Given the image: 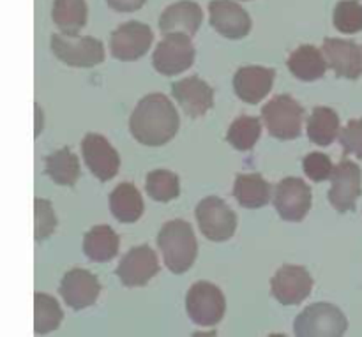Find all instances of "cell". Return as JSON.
Returning <instances> with one entry per match:
<instances>
[{
	"mask_svg": "<svg viewBox=\"0 0 362 337\" xmlns=\"http://www.w3.org/2000/svg\"><path fill=\"white\" fill-rule=\"evenodd\" d=\"M179 113L165 94H148L133 110L129 131L136 141L147 147L168 143L179 131Z\"/></svg>",
	"mask_w": 362,
	"mask_h": 337,
	"instance_id": "6da1fadb",
	"label": "cell"
},
{
	"mask_svg": "<svg viewBox=\"0 0 362 337\" xmlns=\"http://www.w3.org/2000/svg\"><path fill=\"white\" fill-rule=\"evenodd\" d=\"M158 246L163 253L166 268L173 274H184L193 267L198 254V242L193 226L182 219H173L163 225L158 233Z\"/></svg>",
	"mask_w": 362,
	"mask_h": 337,
	"instance_id": "7a4b0ae2",
	"label": "cell"
},
{
	"mask_svg": "<svg viewBox=\"0 0 362 337\" xmlns=\"http://www.w3.org/2000/svg\"><path fill=\"white\" fill-rule=\"evenodd\" d=\"M304 108L292 95L279 94L262 108V120L269 134L278 140H296L300 136L304 122Z\"/></svg>",
	"mask_w": 362,
	"mask_h": 337,
	"instance_id": "3957f363",
	"label": "cell"
},
{
	"mask_svg": "<svg viewBox=\"0 0 362 337\" xmlns=\"http://www.w3.org/2000/svg\"><path fill=\"white\" fill-rule=\"evenodd\" d=\"M349 329L345 314L339 307L327 302H317L308 306L293 321V332L300 337H338Z\"/></svg>",
	"mask_w": 362,
	"mask_h": 337,
	"instance_id": "277c9868",
	"label": "cell"
},
{
	"mask_svg": "<svg viewBox=\"0 0 362 337\" xmlns=\"http://www.w3.org/2000/svg\"><path fill=\"white\" fill-rule=\"evenodd\" d=\"M52 52L60 62L71 67H94L105 60V46L99 39L85 35H52Z\"/></svg>",
	"mask_w": 362,
	"mask_h": 337,
	"instance_id": "5b68a950",
	"label": "cell"
},
{
	"mask_svg": "<svg viewBox=\"0 0 362 337\" xmlns=\"http://www.w3.org/2000/svg\"><path fill=\"white\" fill-rule=\"evenodd\" d=\"M186 309L191 320L200 327H212L223 320L226 300L223 292L212 283H194L186 297Z\"/></svg>",
	"mask_w": 362,
	"mask_h": 337,
	"instance_id": "8992f818",
	"label": "cell"
},
{
	"mask_svg": "<svg viewBox=\"0 0 362 337\" xmlns=\"http://www.w3.org/2000/svg\"><path fill=\"white\" fill-rule=\"evenodd\" d=\"M194 62V46L191 35L172 32L163 37L152 55V66L165 76H175L189 69Z\"/></svg>",
	"mask_w": 362,
	"mask_h": 337,
	"instance_id": "52a82bcc",
	"label": "cell"
},
{
	"mask_svg": "<svg viewBox=\"0 0 362 337\" xmlns=\"http://www.w3.org/2000/svg\"><path fill=\"white\" fill-rule=\"evenodd\" d=\"M200 232L212 242H225L232 239L237 228V215L221 198L207 196L198 203L197 211Z\"/></svg>",
	"mask_w": 362,
	"mask_h": 337,
	"instance_id": "ba28073f",
	"label": "cell"
},
{
	"mask_svg": "<svg viewBox=\"0 0 362 337\" xmlns=\"http://www.w3.org/2000/svg\"><path fill=\"white\" fill-rule=\"evenodd\" d=\"M311 201H313L311 187L303 179L286 177L276 184L272 203L283 221H303L310 212Z\"/></svg>",
	"mask_w": 362,
	"mask_h": 337,
	"instance_id": "9c48e42d",
	"label": "cell"
},
{
	"mask_svg": "<svg viewBox=\"0 0 362 337\" xmlns=\"http://www.w3.org/2000/svg\"><path fill=\"white\" fill-rule=\"evenodd\" d=\"M152 39H154V34L147 23L134 20L126 21L119 25L110 35V49L117 60L134 62L148 52Z\"/></svg>",
	"mask_w": 362,
	"mask_h": 337,
	"instance_id": "30bf717a",
	"label": "cell"
},
{
	"mask_svg": "<svg viewBox=\"0 0 362 337\" xmlns=\"http://www.w3.org/2000/svg\"><path fill=\"white\" fill-rule=\"evenodd\" d=\"M115 274L127 288L145 286L154 276L159 274L158 254L147 244L133 247L120 258Z\"/></svg>",
	"mask_w": 362,
	"mask_h": 337,
	"instance_id": "8fae6325",
	"label": "cell"
},
{
	"mask_svg": "<svg viewBox=\"0 0 362 337\" xmlns=\"http://www.w3.org/2000/svg\"><path fill=\"white\" fill-rule=\"evenodd\" d=\"M361 168L350 159H343L338 166H334V172L331 175V191H329V201L332 207L339 212L356 211L357 198L361 196Z\"/></svg>",
	"mask_w": 362,
	"mask_h": 337,
	"instance_id": "7c38bea8",
	"label": "cell"
},
{
	"mask_svg": "<svg viewBox=\"0 0 362 337\" xmlns=\"http://www.w3.org/2000/svg\"><path fill=\"white\" fill-rule=\"evenodd\" d=\"M313 279L304 267L283 265L271 279V292L283 306H297L310 297Z\"/></svg>",
	"mask_w": 362,
	"mask_h": 337,
	"instance_id": "4fadbf2b",
	"label": "cell"
},
{
	"mask_svg": "<svg viewBox=\"0 0 362 337\" xmlns=\"http://www.w3.org/2000/svg\"><path fill=\"white\" fill-rule=\"evenodd\" d=\"M81 154H83L85 165L90 170L92 175L101 180V182H108L119 173V152L101 134H85V138L81 140Z\"/></svg>",
	"mask_w": 362,
	"mask_h": 337,
	"instance_id": "5bb4252c",
	"label": "cell"
},
{
	"mask_svg": "<svg viewBox=\"0 0 362 337\" xmlns=\"http://www.w3.org/2000/svg\"><path fill=\"white\" fill-rule=\"evenodd\" d=\"M59 292L66 306L74 311H80L98 302L101 285L92 272L83 271V268H73L62 278Z\"/></svg>",
	"mask_w": 362,
	"mask_h": 337,
	"instance_id": "9a60e30c",
	"label": "cell"
},
{
	"mask_svg": "<svg viewBox=\"0 0 362 337\" xmlns=\"http://www.w3.org/2000/svg\"><path fill=\"white\" fill-rule=\"evenodd\" d=\"M212 28L226 39H243L251 32V18L240 4L233 0H212L209 4Z\"/></svg>",
	"mask_w": 362,
	"mask_h": 337,
	"instance_id": "2e32d148",
	"label": "cell"
},
{
	"mask_svg": "<svg viewBox=\"0 0 362 337\" xmlns=\"http://www.w3.org/2000/svg\"><path fill=\"white\" fill-rule=\"evenodd\" d=\"M324 55L329 67L338 78L357 80L362 76V46L349 39L327 37L324 41Z\"/></svg>",
	"mask_w": 362,
	"mask_h": 337,
	"instance_id": "e0dca14e",
	"label": "cell"
},
{
	"mask_svg": "<svg viewBox=\"0 0 362 337\" xmlns=\"http://www.w3.org/2000/svg\"><path fill=\"white\" fill-rule=\"evenodd\" d=\"M172 94L191 119L205 115L214 106V90L198 76L184 78L172 83Z\"/></svg>",
	"mask_w": 362,
	"mask_h": 337,
	"instance_id": "ac0fdd59",
	"label": "cell"
},
{
	"mask_svg": "<svg viewBox=\"0 0 362 337\" xmlns=\"http://www.w3.org/2000/svg\"><path fill=\"white\" fill-rule=\"evenodd\" d=\"M276 71L264 66H244L233 76V88L240 101L258 105L272 90Z\"/></svg>",
	"mask_w": 362,
	"mask_h": 337,
	"instance_id": "d6986e66",
	"label": "cell"
},
{
	"mask_svg": "<svg viewBox=\"0 0 362 337\" xmlns=\"http://www.w3.org/2000/svg\"><path fill=\"white\" fill-rule=\"evenodd\" d=\"M204 14L200 6L193 0H179L163 11L159 18V30L161 34H172V32H182L193 37L200 28Z\"/></svg>",
	"mask_w": 362,
	"mask_h": 337,
	"instance_id": "ffe728a7",
	"label": "cell"
},
{
	"mask_svg": "<svg viewBox=\"0 0 362 337\" xmlns=\"http://www.w3.org/2000/svg\"><path fill=\"white\" fill-rule=\"evenodd\" d=\"M141 193L131 182H122L110 193V212L120 223H136L144 215Z\"/></svg>",
	"mask_w": 362,
	"mask_h": 337,
	"instance_id": "44dd1931",
	"label": "cell"
},
{
	"mask_svg": "<svg viewBox=\"0 0 362 337\" xmlns=\"http://www.w3.org/2000/svg\"><path fill=\"white\" fill-rule=\"evenodd\" d=\"M286 66L297 80L315 81L324 76L329 64L317 46L303 45L290 53Z\"/></svg>",
	"mask_w": 362,
	"mask_h": 337,
	"instance_id": "7402d4cb",
	"label": "cell"
},
{
	"mask_svg": "<svg viewBox=\"0 0 362 337\" xmlns=\"http://www.w3.org/2000/svg\"><path fill=\"white\" fill-rule=\"evenodd\" d=\"M233 196L244 208H260L271 201V186L260 173H240L235 177Z\"/></svg>",
	"mask_w": 362,
	"mask_h": 337,
	"instance_id": "603a6c76",
	"label": "cell"
},
{
	"mask_svg": "<svg viewBox=\"0 0 362 337\" xmlns=\"http://www.w3.org/2000/svg\"><path fill=\"white\" fill-rule=\"evenodd\" d=\"M120 239L108 225H99L88 230L83 237V251L88 260L105 264L119 254Z\"/></svg>",
	"mask_w": 362,
	"mask_h": 337,
	"instance_id": "cb8c5ba5",
	"label": "cell"
},
{
	"mask_svg": "<svg viewBox=\"0 0 362 337\" xmlns=\"http://www.w3.org/2000/svg\"><path fill=\"white\" fill-rule=\"evenodd\" d=\"M88 7L85 0H53L52 18L62 34L78 35L87 25Z\"/></svg>",
	"mask_w": 362,
	"mask_h": 337,
	"instance_id": "d4e9b609",
	"label": "cell"
},
{
	"mask_svg": "<svg viewBox=\"0 0 362 337\" xmlns=\"http://www.w3.org/2000/svg\"><path fill=\"white\" fill-rule=\"evenodd\" d=\"M45 173L59 186H74L80 179V162L67 147L46 155Z\"/></svg>",
	"mask_w": 362,
	"mask_h": 337,
	"instance_id": "484cf974",
	"label": "cell"
},
{
	"mask_svg": "<svg viewBox=\"0 0 362 337\" xmlns=\"http://www.w3.org/2000/svg\"><path fill=\"white\" fill-rule=\"evenodd\" d=\"M339 117L327 106H317L308 120V136L313 143L327 147L339 136Z\"/></svg>",
	"mask_w": 362,
	"mask_h": 337,
	"instance_id": "4316f807",
	"label": "cell"
},
{
	"mask_svg": "<svg viewBox=\"0 0 362 337\" xmlns=\"http://www.w3.org/2000/svg\"><path fill=\"white\" fill-rule=\"evenodd\" d=\"M64 313L59 302L48 293H35L34 295V332L37 336L59 329Z\"/></svg>",
	"mask_w": 362,
	"mask_h": 337,
	"instance_id": "83f0119b",
	"label": "cell"
},
{
	"mask_svg": "<svg viewBox=\"0 0 362 337\" xmlns=\"http://www.w3.org/2000/svg\"><path fill=\"white\" fill-rule=\"evenodd\" d=\"M262 134V120L257 117L250 115H240L239 119H235L230 126L228 134H226V140L237 150H251V148L257 145V141L260 140Z\"/></svg>",
	"mask_w": 362,
	"mask_h": 337,
	"instance_id": "f1b7e54d",
	"label": "cell"
},
{
	"mask_svg": "<svg viewBox=\"0 0 362 337\" xmlns=\"http://www.w3.org/2000/svg\"><path fill=\"white\" fill-rule=\"evenodd\" d=\"M145 191H147L152 200L161 201V203L175 200L180 194L179 177L175 173L168 172V170H154L147 175Z\"/></svg>",
	"mask_w": 362,
	"mask_h": 337,
	"instance_id": "f546056e",
	"label": "cell"
},
{
	"mask_svg": "<svg viewBox=\"0 0 362 337\" xmlns=\"http://www.w3.org/2000/svg\"><path fill=\"white\" fill-rule=\"evenodd\" d=\"M332 21L343 34H357L362 30V4L359 0H339Z\"/></svg>",
	"mask_w": 362,
	"mask_h": 337,
	"instance_id": "4dcf8cb0",
	"label": "cell"
},
{
	"mask_svg": "<svg viewBox=\"0 0 362 337\" xmlns=\"http://www.w3.org/2000/svg\"><path fill=\"white\" fill-rule=\"evenodd\" d=\"M57 228V218L52 203L42 198L34 200V237L37 242L48 239Z\"/></svg>",
	"mask_w": 362,
	"mask_h": 337,
	"instance_id": "1f68e13d",
	"label": "cell"
},
{
	"mask_svg": "<svg viewBox=\"0 0 362 337\" xmlns=\"http://www.w3.org/2000/svg\"><path fill=\"white\" fill-rule=\"evenodd\" d=\"M303 166L304 173H306L313 182H324V180H327L329 177L332 175V172H334V165H332L331 158L322 154V152H311V154H308L306 158H304Z\"/></svg>",
	"mask_w": 362,
	"mask_h": 337,
	"instance_id": "d6a6232c",
	"label": "cell"
},
{
	"mask_svg": "<svg viewBox=\"0 0 362 337\" xmlns=\"http://www.w3.org/2000/svg\"><path fill=\"white\" fill-rule=\"evenodd\" d=\"M339 143L343 145V155L354 154L362 159V119L350 120L339 133Z\"/></svg>",
	"mask_w": 362,
	"mask_h": 337,
	"instance_id": "836d02e7",
	"label": "cell"
},
{
	"mask_svg": "<svg viewBox=\"0 0 362 337\" xmlns=\"http://www.w3.org/2000/svg\"><path fill=\"white\" fill-rule=\"evenodd\" d=\"M106 2H108V6L113 11H119V13H134V11L141 9L147 0H106Z\"/></svg>",
	"mask_w": 362,
	"mask_h": 337,
	"instance_id": "e575fe53",
	"label": "cell"
},
{
	"mask_svg": "<svg viewBox=\"0 0 362 337\" xmlns=\"http://www.w3.org/2000/svg\"><path fill=\"white\" fill-rule=\"evenodd\" d=\"M41 127H42V113H41V108L35 105V136L41 133Z\"/></svg>",
	"mask_w": 362,
	"mask_h": 337,
	"instance_id": "d590c367",
	"label": "cell"
}]
</instances>
